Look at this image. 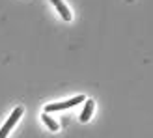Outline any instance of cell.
<instances>
[{
    "label": "cell",
    "mask_w": 153,
    "mask_h": 138,
    "mask_svg": "<svg viewBox=\"0 0 153 138\" xmlns=\"http://www.w3.org/2000/svg\"><path fill=\"white\" fill-rule=\"evenodd\" d=\"M51 2L56 6V10H58L60 15H62V19H64V21H71V11L67 10V6L62 2V0H51Z\"/></svg>",
    "instance_id": "3957f363"
},
{
    "label": "cell",
    "mask_w": 153,
    "mask_h": 138,
    "mask_svg": "<svg viewBox=\"0 0 153 138\" xmlns=\"http://www.w3.org/2000/svg\"><path fill=\"white\" fill-rule=\"evenodd\" d=\"M21 116H22V108H21V106H17V108H15V110L11 112L10 119H7L6 123H4V127L0 129V138H7V134H10V131H11V129L15 127V123H17V121H19V118H21Z\"/></svg>",
    "instance_id": "7a4b0ae2"
},
{
    "label": "cell",
    "mask_w": 153,
    "mask_h": 138,
    "mask_svg": "<svg viewBox=\"0 0 153 138\" xmlns=\"http://www.w3.org/2000/svg\"><path fill=\"white\" fill-rule=\"evenodd\" d=\"M94 108H95V103L91 101V99H88V101L84 103V110L80 112V121H82V123L91 118V112H94Z\"/></svg>",
    "instance_id": "277c9868"
},
{
    "label": "cell",
    "mask_w": 153,
    "mask_h": 138,
    "mask_svg": "<svg viewBox=\"0 0 153 138\" xmlns=\"http://www.w3.org/2000/svg\"><path fill=\"white\" fill-rule=\"evenodd\" d=\"M41 119H43V123L47 125V127L51 129V131H54V133L58 131V123H56V121H54V119H52V118L49 116V114H43V116H41Z\"/></svg>",
    "instance_id": "5b68a950"
},
{
    "label": "cell",
    "mask_w": 153,
    "mask_h": 138,
    "mask_svg": "<svg viewBox=\"0 0 153 138\" xmlns=\"http://www.w3.org/2000/svg\"><path fill=\"white\" fill-rule=\"evenodd\" d=\"M84 95H76V97H73V99H69V101H62V103H52V105H47L45 106V112L47 114H51V112H58V110H65V108H71V106H75V105H80V103H84Z\"/></svg>",
    "instance_id": "6da1fadb"
}]
</instances>
